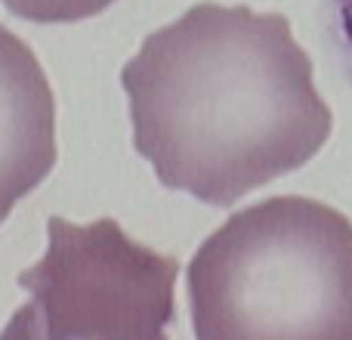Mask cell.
<instances>
[{"instance_id": "obj_4", "label": "cell", "mask_w": 352, "mask_h": 340, "mask_svg": "<svg viewBox=\"0 0 352 340\" xmlns=\"http://www.w3.org/2000/svg\"><path fill=\"white\" fill-rule=\"evenodd\" d=\"M56 164V99L31 47L0 25V223Z\"/></svg>"}, {"instance_id": "obj_2", "label": "cell", "mask_w": 352, "mask_h": 340, "mask_svg": "<svg viewBox=\"0 0 352 340\" xmlns=\"http://www.w3.org/2000/svg\"><path fill=\"white\" fill-rule=\"evenodd\" d=\"M201 340H352V223L316 198L229 217L186 273Z\"/></svg>"}, {"instance_id": "obj_6", "label": "cell", "mask_w": 352, "mask_h": 340, "mask_svg": "<svg viewBox=\"0 0 352 340\" xmlns=\"http://www.w3.org/2000/svg\"><path fill=\"white\" fill-rule=\"evenodd\" d=\"M324 28L343 74L352 81V0H322Z\"/></svg>"}, {"instance_id": "obj_3", "label": "cell", "mask_w": 352, "mask_h": 340, "mask_svg": "<svg viewBox=\"0 0 352 340\" xmlns=\"http://www.w3.org/2000/svg\"><path fill=\"white\" fill-rule=\"evenodd\" d=\"M50 248L19 273L31 300L3 337H115L158 340L173 319L179 263L133 242L115 220L74 226L50 217Z\"/></svg>"}, {"instance_id": "obj_1", "label": "cell", "mask_w": 352, "mask_h": 340, "mask_svg": "<svg viewBox=\"0 0 352 340\" xmlns=\"http://www.w3.org/2000/svg\"><path fill=\"white\" fill-rule=\"evenodd\" d=\"M133 146L158 180L213 207L303 167L334 115L281 12L198 3L121 72Z\"/></svg>"}, {"instance_id": "obj_5", "label": "cell", "mask_w": 352, "mask_h": 340, "mask_svg": "<svg viewBox=\"0 0 352 340\" xmlns=\"http://www.w3.org/2000/svg\"><path fill=\"white\" fill-rule=\"evenodd\" d=\"M6 10H12L16 16L31 19V22H80L90 19L96 12H102L105 6H111L115 0H0Z\"/></svg>"}]
</instances>
